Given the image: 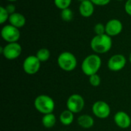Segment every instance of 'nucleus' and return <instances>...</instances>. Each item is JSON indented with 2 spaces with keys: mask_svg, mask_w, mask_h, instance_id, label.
I'll use <instances>...</instances> for the list:
<instances>
[{
  "mask_svg": "<svg viewBox=\"0 0 131 131\" xmlns=\"http://www.w3.org/2000/svg\"><path fill=\"white\" fill-rule=\"evenodd\" d=\"M9 14L5 9V7L1 6L0 7V23L4 24L7 20L9 18Z\"/></svg>",
  "mask_w": 131,
  "mask_h": 131,
  "instance_id": "nucleus-22",
  "label": "nucleus"
},
{
  "mask_svg": "<svg viewBox=\"0 0 131 131\" xmlns=\"http://www.w3.org/2000/svg\"><path fill=\"white\" fill-rule=\"evenodd\" d=\"M91 48L96 54H104L112 48V38L107 34L96 35L91 41Z\"/></svg>",
  "mask_w": 131,
  "mask_h": 131,
  "instance_id": "nucleus-1",
  "label": "nucleus"
},
{
  "mask_svg": "<svg viewBox=\"0 0 131 131\" xmlns=\"http://www.w3.org/2000/svg\"><path fill=\"white\" fill-rule=\"evenodd\" d=\"M34 107L39 113L44 115L53 113L55 108V103L48 95L40 94L35 97L34 101Z\"/></svg>",
  "mask_w": 131,
  "mask_h": 131,
  "instance_id": "nucleus-3",
  "label": "nucleus"
},
{
  "mask_svg": "<svg viewBox=\"0 0 131 131\" xmlns=\"http://www.w3.org/2000/svg\"><path fill=\"white\" fill-rule=\"evenodd\" d=\"M50 56H51L50 51L48 48H40L36 53V57L38 58V60L41 62L47 61L50 58Z\"/></svg>",
  "mask_w": 131,
  "mask_h": 131,
  "instance_id": "nucleus-18",
  "label": "nucleus"
},
{
  "mask_svg": "<svg viewBox=\"0 0 131 131\" xmlns=\"http://www.w3.org/2000/svg\"><path fill=\"white\" fill-rule=\"evenodd\" d=\"M123 30L122 22L116 18L109 20L105 25V31L106 34L111 37L117 36L121 33Z\"/></svg>",
  "mask_w": 131,
  "mask_h": 131,
  "instance_id": "nucleus-11",
  "label": "nucleus"
},
{
  "mask_svg": "<svg viewBox=\"0 0 131 131\" xmlns=\"http://www.w3.org/2000/svg\"><path fill=\"white\" fill-rule=\"evenodd\" d=\"M5 9H6V11L8 12V13L9 15H12V14H13V13L15 12V6L14 5H12V4L8 5L5 7Z\"/></svg>",
  "mask_w": 131,
  "mask_h": 131,
  "instance_id": "nucleus-26",
  "label": "nucleus"
},
{
  "mask_svg": "<svg viewBox=\"0 0 131 131\" xmlns=\"http://www.w3.org/2000/svg\"><path fill=\"white\" fill-rule=\"evenodd\" d=\"M94 12V5L91 0L81 2L79 6V12L84 18L91 17Z\"/></svg>",
  "mask_w": 131,
  "mask_h": 131,
  "instance_id": "nucleus-13",
  "label": "nucleus"
},
{
  "mask_svg": "<svg viewBox=\"0 0 131 131\" xmlns=\"http://www.w3.org/2000/svg\"><path fill=\"white\" fill-rule=\"evenodd\" d=\"M73 17H74V13L70 8L61 10V18L62 20H64L65 21H70L73 19Z\"/></svg>",
  "mask_w": 131,
  "mask_h": 131,
  "instance_id": "nucleus-19",
  "label": "nucleus"
},
{
  "mask_svg": "<svg viewBox=\"0 0 131 131\" xmlns=\"http://www.w3.org/2000/svg\"><path fill=\"white\" fill-rule=\"evenodd\" d=\"M22 51L21 46L18 42L8 43L4 47H1V53L5 58L8 60H15L18 58Z\"/></svg>",
  "mask_w": 131,
  "mask_h": 131,
  "instance_id": "nucleus-5",
  "label": "nucleus"
},
{
  "mask_svg": "<svg viewBox=\"0 0 131 131\" xmlns=\"http://www.w3.org/2000/svg\"><path fill=\"white\" fill-rule=\"evenodd\" d=\"M78 1H79V2H84V1H85V0H78Z\"/></svg>",
  "mask_w": 131,
  "mask_h": 131,
  "instance_id": "nucleus-29",
  "label": "nucleus"
},
{
  "mask_svg": "<svg viewBox=\"0 0 131 131\" xmlns=\"http://www.w3.org/2000/svg\"><path fill=\"white\" fill-rule=\"evenodd\" d=\"M101 77L97 74H93L89 77V83L93 87H98L101 84Z\"/></svg>",
  "mask_w": 131,
  "mask_h": 131,
  "instance_id": "nucleus-21",
  "label": "nucleus"
},
{
  "mask_svg": "<svg viewBox=\"0 0 131 131\" xmlns=\"http://www.w3.org/2000/svg\"><path fill=\"white\" fill-rule=\"evenodd\" d=\"M102 64V61L98 54H93L88 55L81 63V70L83 73L90 77L97 74Z\"/></svg>",
  "mask_w": 131,
  "mask_h": 131,
  "instance_id": "nucleus-2",
  "label": "nucleus"
},
{
  "mask_svg": "<svg viewBox=\"0 0 131 131\" xmlns=\"http://www.w3.org/2000/svg\"><path fill=\"white\" fill-rule=\"evenodd\" d=\"M56 121H57L56 117L53 113L44 114L41 118L42 125L45 128H52L55 125Z\"/></svg>",
  "mask_w": 131,
  "mask_h": 131,
  "instance_id": "nucleus-17",
  "label": "nucleus"
},
{
  "mask_svg": "<svg viewBox=\"0 0 131 131\" xmlns=\"http://www.w3.org/2000/svg\"><path fill=\"white\" fill-rule=\"evenodd\" d=\"M74 119V114L69 110H64L59 116V121L64 126L71 125Z\"/></svg>",
  "mask_w": 131,
  "mask_h": 131,
  "instance_id": "nucleus-16",
  "label": "nucleus"
},
{
  "mask_svg": "<svg viewBox=\"0 0 131 131\" xmlns=\"http://www.w3.org/2000/svg\"><path fill=\"white\" fill-rule=\"evenodd\" d=\"M92 112L97 118L106 119L111 114V107L104 101H97L92 106Z\"/></svg>",
  "mask_w": 131,
  "mask_h": 131,
  "instance_id": "nucleus-9",
  "label": "nucleus"
},
{
  "mask_svg": "<svg viewBox=\"0 0 131 131\" xmlns=\"http://www.w3.org/2000/svg\"><path fill=\"white\" fill-rule=\"evenodd\" d=\"M54 3L57 8L61 10H63L69 8L71 3V0H54Z\"/></svg>",
  "mask_w": 131,
  "mask_h": 131,
  "instance_id": "nucleus-20",
  "label": "nucleus"
},
{
  "mask_svg": "<svg viewBox=\"0 0 131 131\" xmlns=\"http://www.w3.org/2000/svg\"><path fill=\"white\" fill-rule=\"evenodd\" d=\"M94 5H99V6H104L107 5V4L110 3L111 0H91Z\"/></svg>",
  "mask_w": 131,
  "mask_h": 131,
  "instance_id": "nucleus-24",
  "label": "nucleus"
},
{
  "mask_svg": "<svg viewBox=\"0 0 131 131\" xmlns=\"http://www.w3.org/2000/svg\"><path fill=\"white\" fill-rule=\"evenodd\" d=\"M117 1H123V0H117Z\"/></svg>",
  "mask_w": 131,
  "mask_h": 131,
  "instance_id": "nucleus-30",
  "label": "nucleus"
},
{
  "mask_svg": "<svg viewBox=\"0 0 131 131\" xmlns=\"http://www.w3.org/2000/svg\"><path fill=\"white\" fill-rule=\"evenodd\" d=\"M114 121L115 124L121 128L127 129L130 127L131 125V118L129 114L124 111H118L114 114Z\"/></svg>",
  "mask_w": 131,
  "mask_h": 131,
  "instance_id": "nucleus-12",
  "label": "nucleus"
},
{
  "mask_svg": "<svg viewBox=\"0 0 131 131\" xmlns=\"http://www.w3.org/2000/svg\"><path fill=\"white\" fill-rule=\"evenodd\" d=\"M8 21L10 25L19 28L23 27L25 25L26 18L22 14L18 13V12H15L9 15Z\"/></svg>",
  "mask_w": 131,
  "mask_h": 131,
  "instance_id": "nucleus-14",
  "label": "nucleus"
},
{
  "mask_svg": "<svg viewBox=\"0 0 131 131\" xmlns=\"http://www.w3.org/2000/svg\"><path fill=\"white\" fill-rule=\"evenodd\" d=\"M78 125L84 129H89L91 128L94 124V118L88 114H82L78 117Z\"/></svg>",
  "mask_w": 131,
  "mask_h": 131,
  "instance_id": "nucleus-15",
  "label": "nucleus"
},
{
  "mask_svg": "<svg viewBox=\"0 0 131 131\" xmlns=\"http://www.w3.org/2000/svg\"><path fill=\"white\" fill-rule=\"evenodd\" d=\"M58 64L61 70L70 72L76 68L78 61L74 54L70 51H64L58 57Z\"/></svg>",
  "mask_w": 131,
  "mask_h": 131,
  "instance_id": "nucleus-4",
  "label": "nucleus"
},
{
  "mask_svg": "<svg viewBox=\"0 0 131 131\" xmlns=\"http://www.w3.org/2000/svg\"><path fill=\"white\" fill-rule=\"evenodd\" d=\"M41 61L36 55H29L23 61L22 68L24 71L29 75L35 74L41 68Z\"/></svg>",
  "mask_w": 131,
  "mask_h": 131,
  "instance_id": "nucleus-8",
  "label": "nucleus"
},
{
  "mask_svg": "<svg viewBox=\"0 0 131 131\" xmlns=\"http://www.w3.org/2000/svg\"><path fill=\"white\" fill-rule=\"evenodd\" d=\"M129 61H130V62L131 64V52L130 54V55H129Z\"/></svg>",
  "mask_w": 131,
  "mask_h": 131,
  "instance_id": "nucleus-27",
  "label": "nucleus"
},
{
  "mask_svg": "<svg viewBox=\"0 0 131 131\" xmlns=\"http://www.w3.org/2000/svg\"><path fill=\"white\" fill-rule=\"evenodd\" d=\"M127 64V59L124 55L117 54L111 56L107 61V68L111 71H120L124 68Z\"/></svg>",
  "mask_w": 131,
  "mask_h": 131,
  "instance_id": "nucleus-10",
  "label": "nucleus"
},
{
  "mask_svg": "<svg viewBox=\"0 0 131 131\" xmlns=\"http://www.w3.org/2000/svg\"><path fill=\"white\" fill-rule=\"evenodd\" d=\"M124 9L126 13L131 16V0H127L124 5Z\"/></svg>",
  "mask_w": 131,
  "mask_h": 131,
  "instance_id": "nucleus-25",
  "label": "nucleus"
},
{
  "mask_svg": "<svg viewBox=\"0 0 131 131\" xmlns=\"http://www.w3.org/2000/svg\"><path fill=\"white\" fill-rule=\"evenodd\" d=\"M94 32L96 35H104L106 34L105 31V25H104L102 23H97L95 25L94 28Z\"/></svg>",
  "mask_w": 131,
  "mask_h": 131,
  "instance_id": "nucleus-23",
  "label": "nucleus"
},
{
  "mask_svg": "<svg viewBox=\"0 0 131 131\" xmlns=\"http://www.w3.org/2000/svg\"><path fill=\"white\" fill-rule=\"evenodd\" d=\"M84 104L85 102L83 97L78 94H74L69 96L66 102L67 109L74 114L80 113L84 109Z\"/></svg>",
  "mask_w": 131,
  "mask_h": 131,
  "instance_id": "nucleus-6",
  "label": "nucleus"
},
{
  "mask_svg": "<svg viewBox=\"0 0 131 131\" xmlns=\"http://www.w3.org/2000/svg\"><path fill=\"white\" fill-rule=\"evenodd\" d=\"M1 35L4 41L8 43H12L17 42L19 40L21 33L18 28L9 24L3 26L1 30Z\"/></svg>",
  "mask_w": 131,
  "mask_h": 131,
  "instance_id": "nucleus-7",
  "label": "nucleus"
},
{
  "mask_svg": "<svg viewBox=\"0 0 131 131\" xmlns=\"http://www.w3.org/2000/svg\"><path fill=\"white\" fill-rule=\"evenodd\" d=\"M8 1H9V2H15L17 0H8Z\"/></svg>",
  "mask_w": 131,
  "mask_h": 131,
  "instance_id": "nucleus-28",
  "label": "nucleus"
}]
</instances>
